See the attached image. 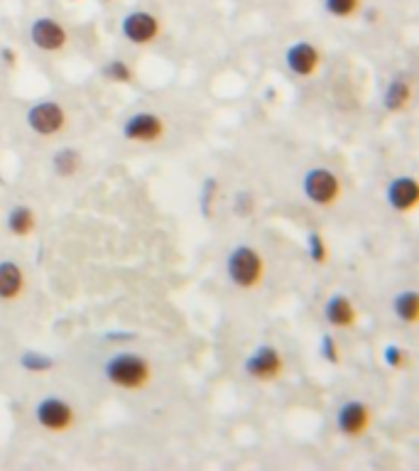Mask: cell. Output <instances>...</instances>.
Listing matches in <instances>:
<instances>
[{"instance_id":"cell-10","label":"cell","mask_w":419,"mask_h":471,"mask_svg":"<svg viewBox=\"0 0 419 471\" xmlns=\"http://www.w3.org/2000/svg\"><path fill=\"white\" fill-rule=\"evenodd\" d=\"M372 425V410L363 400H348L336 410V430L346 440H361Z\"/></svg>"},{"instance_id":"cell-26","label":"cell","mask_w":419,"mask_h":471,"mask_svg":"<svg viewBox=\"0 0 419 471\" xmlns=\"http://www.w3.org/2000/svg\"><path fill=\"white\" fill-rule=\"evenodd\" d=\"M0 54H3V62H6V64H10V67H15V64H17V54H15V49H8V47H6V49H3V52H0Z\"/></svg>"},{"instance_id":"cell-27","label":"cell","mask_w":419,"mask_h":471,"mask_svg":"<svg viewBox=\"0 0 419 471\" xmlns=\"http://www.w3.org/2000/svg\"><path fill=\"white\" fill-rule=\"evenodd\" d=\"M101 3H113V0H101Z\"/></svg>"},{"instance_id":"cell-4","label":"cell","mask_w":419,"mask_h":471,"mask_svg":"<svg viewBox=\"0 0 419 471\" xmlns=\"http://www.w3.org/2000/svg\"><path fill=\"white\" fill-rule=\"evenodd\" d=\"M35 420L37 425L49 435H67L76 425V410L64 398L47 395L35 405Z\"/></svg>"},{"instance_id":"cell-15","label":"cell","mask_w":419,"mask_h":471,"mask_svg":"<svg viewBox=\"0 0 419 471\" xmlns=\"http://www.w3.org/2000/svg\"><path fill=\"white\" fill-rule=\"evenodd\" d=\"M409 104H412V86H409V81L404 77H395L383 93V109L388 111V113L397 115L402 113Z\"/></svg>"},{"instance_id":"cell-12","label":"cell","mask_w":419,"mask_h":471,"mask_svg":"<svg viewBox=\"0 0 419 471\" xmlns=\"http://www.w3.org/2000/svg\"><path fill=\"white\" fill-rule=\"evenodd\" d=\"M388 204L393 207V211L397 214H412L417 211L419 204V184L414 177H395L388 184Z\"/></svg>"},{"instance_id":"cell-22","label":"cell","mask_w":419,"mask_h":471,"mask_svg":"<svg viewBox=\"0 0 419 471\" xmlns=\"http://www.w3.org/2000/svg\"><path fill=\"white\" fill-rule=\"evenodd\" d=\"M306 253H309V258L314 260L316 265H324L326 260H329V246H326L324 236H321L319 231H311L309 236H306Z\"/></svg>"},{"instance_id":"cell-5","label":"cell","mask_w":419,"mask_h":471,"mask_svg":"<svg viewBox=\"0 0 419 471\" xmlns=\"http://www.w3.org/2000/svg\"><path fill=\"white\" fill-rule=\"evenodd\" d=\"M243 371L248 378L258 381V383H272V381L282 378V373L287 371V361L277 346L272 344H263L248 358L243 361Z\"/></svg>"},{"instance_id":"cell-7","label":"cell","mask_w":419,"mask_h":471,"mask_svg":"<svg viewBox=\"0 0 419 471\" xmlns=\"http://www.w3.org/2000/svg\"><path fill=\"white\" fill-rule=\"evenodd\" d=\"M167 135V120L155 111H138L123 123V138L138 145H157Z\"/></svg>"},{"instance_id":"cell-24","label":"cell","mask_w":419,"mask_h":471,"mask_svg":"<svg viewBox=\"0 0 419 471\" xmlns=\"http://www.w3.org/2000/svg\"><path fill=\"white\" fill-rule=\"evenodd\" d=\"M321 356L331 363V366L341 363V351H338V344L331 334H324V337H321Z\"/></svg>"},{"instance_id":"cell-17","label":"cell","mask_w":419,"mask_h":471,"mask_svg":"<svg viewBox=\"0 0 419 471\" xmlns=\"http://www.w3.org/2000/svg\"><path fill=\"white\" fill-rule=\"evenodd\" d=\"M81 152L74 150V147H62V150L54 152L52 157V170L57 177H62V179H72V177L79 175V170H81Z\"/></svg>"},{"instance_id":"cell-8","label":"cell","mask_w":419,"mask_h":471,"mask_svg":"<svg viewBox=\"0 0 419 471\" xmlns=\"http://www.w3.org/2000/svg\"><path fill=\"white\" fill-rule=\"evenodd\" d=\"M30 42L47 54H57L62 49H67L72 37H69L67 27L57 20V17H35L30 25Z\"/></svg>"},{"instance_id":"cell-16","label":"cell","mask_w":419,"mask_h":471,"mask_svg":"<svg viewBox=\"0 0 419 471\" xmlns=\"http://www.w3.org/2000/svg\"><path fill=\"white\" fill-rule=\"evenodd\" d=\"M8 231L15 236V239H30L37 228V214L35 209L25 207V204H17L8 211Z\"/></svg>"},{"instance_id":"cell-3","label":"cell","mask_w":419,"mask_h":471,"mask_svg":"<svg viewBox=\"0 0 419 471\" xmlns=\"http://www.w3.org/2000/svg\"><path fill=\"white\" fill-rule=\"evenodd\" d=\"M302 192H304L306 202L326 209L338 204V199L343 197V184L336 172L329 167H311L302 177Z\"/></svg>"},{"instance_id":"cell-19","label":"cell","mask_w":419,"mask_h":471,"mask_svg":"<svg viewBox=\"0 0 419 471\" xmlns=\"http://www.w3.org/2000/svg\"><path fill=\"white\" fill-rule=\"evenodd\" d=\"M324 10L336 20H351L363 10V0H324Z\"/></svg>"},{"instance_id":"cell-2","label":"cell","mask_w":419,"mask_h":471,"mask_svg":"<svg viewBox=\"0 0 419 471\" xmlns=\"http://www.w3.org/2000/svg\"><path fill=\"white\" fill-rule=\"evenodd\" d=\"M265 273H268V263H265L263 253L253 246L240 244L226 255V278L238 290H258L263 285Z\"/></svg>"},{"instance_id":"cell-21","label":"cell","mask_w":419,"mask_h":471,"mask_svg":"<svg viewBox=\"0 0 419 471\" xmlns=\"http://www.w3.org/2000/svg\"><path fill=\"white\" fill-rule=\"evenodd\" d=\"M20 366L25 368V371H30V373H47L49 368L54 366V361L49 356H44V353H40V351H25L20 356Z\"/></svg>"},{"instance_id":"cell-14","label":"cell","mask_w":419,"mask_h":471,"mask_svg":"<svg viewBox=\"0 0 419 471\" xmlns=\"http://www.w3.org/2000/svg\"><path fill=\"white\" fill-rule=\"evenodd\" d=\"M25 270L15 260H0V302H15L25 295Z\"/></svg>"},{"instance_id":"cell-28","label":"cell","mask_w":419,"mask_h":471,"mask_svg":"<svg viewBox=\"0 0 419 471\" xmlns=\"http://www.w3.org/2000/svg\"><path fill=\"white\" fill-rule=\"evenodd\" d=\"M72 3H76V0H72Z\"/></svg>"},{"instance_id":"cell-9","label":"cell","mask_w":419,"mask_h":471,"mask_svg":"<svg viewBox=\"0 0 419 471\" xmlns=\"http://www.w3.org/2000/svg\"><path fill=\"white\" fill-rule=\"evenodd\" d=\"M120 32L135 47L155 45L162 35V22L157 15L147 10H133L120 20Z\"/></svg>"},{"instance_id":"cell-1","label":"cell","mask_w":419,"mask_h":471,"mask_svg":"<svg viewBox=\"0 0 419 471\" xmlns=\"http://www.w3.org/2000/svg\"><path fill=\"white\" fill-rule=\"evenodd\" d=\"M104 378L113 388L125 390V393H140L155 378V368L150 358H145L138 351H118L104 363Z\"/></svg>"},{"instance_id":"cell-20","label":"cell","mask_w":419,"mask_h":471,"mask_svg":"<svg viewBox=\"0 0 419 471\" xmlns=\"http://www.w3.org/2000/svg\"><path fill=\"white\" fill-rule=\"evenodd\" d=\"M104 77L113 83H133L135 81L133 67H130L128 62H123V59H118V57L104 64Z\"/></svg>"},{"instance_id":"cell-13","label":"cell","mask_w":419,"mask_h":471,"mask_svg":"<svg viewBox=\"0 0 419 471\" xmlns=\"http://www.w3.org/2000/svg\"><path fill=\"white\" fill-rule=\"evenodd\" d=\"M324 319L329 321V326L334 329H353L358 324V310L353 305V300L343 292H336L326 300L324 305Z\"/></svg>"},{"instance_id":"cell-23","label":"cell","mask_w":419,"mask_h":471,"mask_svg":"<svg viewBox=\"0 0 419 471\" xmlns=\"http://www.w3.org/2000/svg\"><path fill=\"white\" fill-rule=\"evenodd\" d=\"M383 358L385 363H388L390 368H395V371H400V368L407 363V351H404L402 346H395V344H388V346L383 349Z\"/></svg>"},{"instance_id":"cell-11","label":"cell","mask_w":419,"mask_h":471,"mask_svg":"<svg viewBox=\"0 0 419 471\" xmlns=\"http://www.w3.org/2000/svg\"><path fill=\"white\" fill-rule=\"evenodd\" d=\"M285 64L295 77L299 79H311L324 64V52L309 40H299L295 45L287 47L285 52Z\"/></svg>"},{"instance_id":"cell-6","label":"cell","mask_w":419,"mask_h":471,"mask_svg":"<svg viewBox=\"0 0 419 471\" xmlns=\"http://www.w3.org/2000/svg\"><path fill=\"white\" fill-rule=\"evenodd\" d=\"M25 123L40 138H54V135H62L67 130L69 113L57 101H40V104L27 109Z\"/></svg>"},{"instance_id":"cell-18","label":"cell","mask_w":419,"mask_h":471,"mask_svg":"<svg viewBox=\"0 0 419 471\" xmlns=\"http://www.w3.org/2000/svg\"><path fill=\"white\" fill-rule=\"evenodd\" d=\"M393 312L400 321H404V324H417V319H419V295H417V290L397 292L395 300H393Z\"/></svg>"},{"instance_id":"cell-25","label":"cell","mask_w":419,"mask_h":471,"mask_svg":"<svg viewBox=\"0 0 419 471\" xmlns=\"http://www.w3.org/2000/svg\"><path fill=\"white\" fill-rule=\"evenodd\" d=\"M250 211H253V197L240 192L238 197H236V214H238V216H248Z\"/></svg>"}]
</instances>
